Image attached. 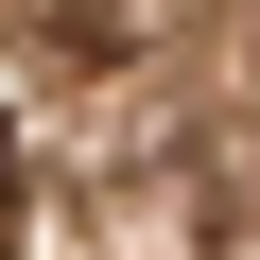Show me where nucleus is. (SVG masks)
I'll use <instances>...</instances> for the list:
<instances>
[{"mask_svg":"<svg viewBox=\"0 0 260 260\" xmlns=\"http://www.w3.org/2000/svg\"><path fill=\"white\" fill-rule=\"evenodd\" d=\"M0 191H18V139H0Z\"/></svg>","mask_w":260,"mask_h":260,"instance_id":"f257e3e1","label":"nucleus"}]
</instances>
